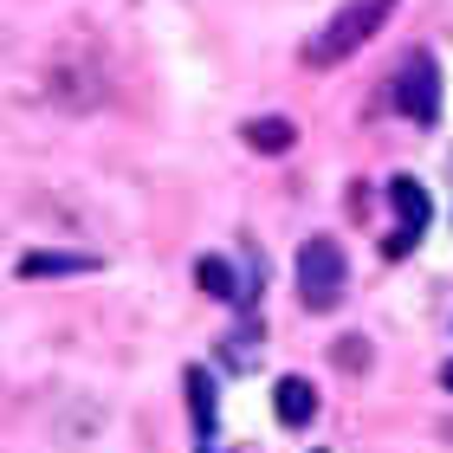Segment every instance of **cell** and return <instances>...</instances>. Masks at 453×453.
Here are the masks:
<instances>
[{"label":"cell","mask_w":453,"mask_h":453,"mask_svg":"<svg viewBox=\"0 0 453 453\" xmlns=\"http://www.w3.org/2000/svg\"><path fill=\"white\" fill-rule=\"evenodd\" d=\"M415 240H421L415 226H395V234L382 240V259H408V246H415Z\"/></svg>","instance_id":"11"},{"label":"cell","mask_w":453,"mask_h":453,"mask_svg":"<svg viewBox=\"0 0 453 453\" xmlns=\"http://www.w3.org/2000/svg\"><path fill=\"white\" fill-rule=\"evenodd\" d=\"M388 201H395L402 226H415V234H421L427 220H434V201H427V188H421L415 175H395V181H388Z\"/></svg>","instance_id":"7"},{"label":"cell","mask_w":453,"mask_h":453,"mask_svg":"<svg viewBox=\"0 0 453 453\" xmlns=\"http://www.w3.org/2000/svg\"><path fill=\"white\" fill-rule=\"evenodd\" d=\"M318 453H324V447H318Z\"/></svg>","instance_id":"14"},{"label":"cell","mask_w":453,"mask_h":453,"mask_svg":"<svg viewBox=\"0 0 453 453\" xmlns=\"http://www.w3.org/2000/svg\"><path fill=\"white\" fill-rule=\"evenodd\" d=\"M395 111L415 117V123H434L441 117V65H434V52H415L402 65V78H395Z\"/></svg>","instance_id":"3"},{"label":"cell","mask_w":453,"mask_h":453,"mask_svg":"<svg viewBox=\"0 0 453 453\" xmlns=\"http://www.w3.org/2000/svg\"><path fill=\"white\" fill-rule=\"evenodd\" d=\"M292 142H298V130L285 117H253L246 123V150H259V156H285Z\"/></svg>","instance_id":"8"},{"label":"cell","mask_w":453,"mask_h":453,"mask_svg":"<svg viewBox=\"0 0 453 453\" xmlns=\"http://www.w3.org/2000/svg\"><path fill=\"white\" fill-rule=\"evenodd\" d=\"M273 408H279V421L292 427H311L318 421V388H311V376H279V388H273Z\"/></svg>","instance_id":"4"},{"label":"cell","mask_w":453,"mask_h":453,"mask_svg":"<svg viewBox=\"0 0 453 453\" xmlns=\"http://www.w3.org/2000/svg\"><path fill=\"white\" fill-rule=\"evenodd\" d=\"M395 13V0H349V7L324 27L311 46H304V65H318V72H331V65H343L357 46H369V39L382 33V19Z\"/></svg>","instance_id":"1"},{"label":"cell","mask_w":453,"mask_h":453,"mask_svg":"<svg viewBox=\"0 0 453 453\" xmlns=\"http://www.w3.org/2000/svg\"><path fill=\"white\" fill-rule=\"evenodd\" d=\"M343 279H349V259H343V246L331 234L298 246V298H304V311H337Z\"/></svg>","instance_id":"2"},{"label":"cell","mask_w":453,"mask_h":453,"mask_svg":"<svg viewBox=\"0 0 453 453\" xmlns=\"http://www.w3.org/2000/svg\"><path fill=\"white\" fill-rule=\"evenodd\" d=\"M181 388H188V421H195V434L201 441H208L214 434V421H220V395H214V376H208V369H188V376H181Z\"/></svg>","instance_id":"6"},{"label":"cell","mask_w":453,"mask_h":453,"mask_svg":"<svg viewBox=\"0 0 453 453\" xmlns=\"http://www.w3.org/2000/svg\"><path fill=\"white\" fill-rule=\"evenodd\" d=\"M331 357H337V369H369V343H363V337H343Z\"/></svg>","instance_id":"10"},{"label":"cell","mask_w":453,"mask_h":453,"mask_svg":"<svg viewBox=\"0 0 453 453\" xmlns=\"http://www.w3.org/2000/svg\"><path fill=\"white\" fill-rule=\"evenodd\" d=\"M195 279H201V292H214V298H234V265H226V259H201L195 265Z\"/></svg>","instance_id":"9"},{"label":"cell","mask_w":453,"mask_h":453,"mask_svg":"<svg viewBox=\"0 0 453 453\" xmlns=\"http://www.w3.org/2000/svg\"><path fill=\"white\" fill-rule=\"evenodd\" d=\"M201 453H214V447H201Z\"/></svg>","instance_id":"13"},{"label":"cell","mask_w":453,"mask_h":453,"mask_svg":"<svg viewBox=\"0 0 453 453\" xmlns=\"http://www.w3.org/2000/svg\"><path fill=\"white\" fill-rule=\"evenodd\" d=\"M441 388H453V363H447V369H441Z\"/></svg>","instance_id":"12"},{"label":"cell","mask_w":453,"mask_h":453,"mask_svg":"<svg viewBox=\"0 0 453 453\" xmlns=\"http://www.w3.org/2000/svg\"><path fill=\"white\" fill-rule=\"evenodd\" d=\"M72 273H104V253H27L19 279H72Z\"/></svg>","instance_id":"5"}]
</instances>
